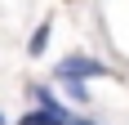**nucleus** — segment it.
Listing matches in <instances>:
<instances>
[{
    "label": "nucleus",
    "mask_w": 129,
    "mask_h": 125,
    "mask_svg": "<svg viewBox=\"0 0 129 125\" xmlns=\"http://www.w3.org/2000/svg\"><path fill=\"white\" fill-rule=\"evenodd\" d=\"M98 76H111V67L107 62H98L93 54H67V58H58V67H53V80H98Z\"/></svg>",
    "instance_id": "obj_1"
},
{
    "label": "nucleus",
    "mask_w": 129,
    "mask_h": 125,
    "mask_svg": "<svg viewBox=\"0 0 129 125\" xmlns=\"http://www.w3.org/2000/svg\"><path fill=\"white\" fill-rule=\"evenodd\" d=\"M58 85L67 89V98H71V103H80V107H89V85H85V80H58Z\"/></svg>",
    "instance_id": "obj_4"
},
{
    "label": "nucleus",
    "mask_w": 129,
    "mask_h": 125,
    "mask_svg": "<svg viewBox=\"0 0 129 125\" xmlns=\"http://www.w3.org/2000/svg\"><path fill=\"white\" fill-rule=\"evenodd\" d=\"M49 31H53V23H49V18H45V23L31 31V40H27V54H31V58H40V54L49 49Z\"/></svg>",
    "instance_id": "obj_3"
},
{
    "label": "nucleus",
    "mask_w": 129,
    "mask_h": 125,
    "mask_svg": "<svg viewBox=\"0 0 129 125\" xmlns=\"http://www.w3.org/2000/svg\"><path fill=\"white\" fill-rule=\"evenodd\" d=\"M71 125H98V121H93V116H76V112H71Z\"/></svg>",
    "instance_id": "obj_5"
},
{
    "label": "nucleus",
    "mask_w": 129,
    "mask_h": 125,
    "mask_svg": "<svg viewBox=\"0 0 129 125\" xmlns=\"http://www.w3.org/2000/svg\"><path fill=\"white\" fill-rule=\"evenodd\" d=\"M27 98L36 103V107H49V112H58V116H67V112H71V107H67V103L58 98L49 85H27Z\"/></svg>",
    "instance_id": "obj_2"
},
{
    "label": "nucleus",
    "mask_w": 129,
    "mask_h": 125,
    "mask_svg": "<svg viewBox=\"0 0 129 125\" xmlns=\"http://www.w3.org/2000/svg\"><path fill=\"white\" fill-rule=\"evenodd\" d=\"M0 125H9V116H5V112H0Z\"/></svg>",
    "instance_id": "obj_6"
}]
</instances>
